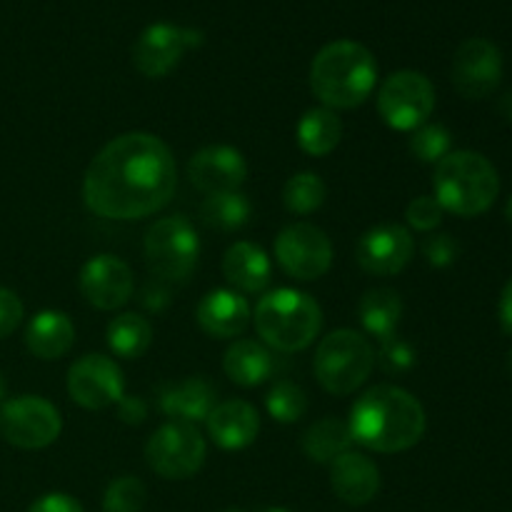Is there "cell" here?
Masks as SVG:
<instances>
[{"label":"cell","mask_w":512,"mask_h":512,"mask_svg":"<svg viewBox=\"0 0 512 512\" xmlns=\"http://www.w3.org/2000/svg\"><path fill=\"white\" fill-rule=\"evenodd\" d=\"M423 253L425 260H428L433 268H448L458 260L460 255V245L455 243L453 235L448 233H438V235H430L423 245Z\"/></svg>","instance_id":"cell-36"},{"label":"cell","mask_w":512,"mask_h":512,"mask_svg":"<svg viewBox=\"0 0 512 512\" xmlns=\"http://www.w3.org/2000/svg\"><path fill=\"white\" fill-rule=\"evenodd\" d=\"M75 325L63 310H40L25 328V345L40 360H58L73 348Z\"/></svg>","instance_id":"cell-22"},{"label":"cell","mask_w":512,"mask_h":512,"mask_svg":"<svg viewBox=\"0 0 512 512\" xmlns=\"http://www.w3.org/2000/svg\"><path fill=\"white\" fill-rule=\"evenodd\" d=\"M443 205L435 200V195H420V198H413L405 208V218H408L410 228L420 230V233H430V230L438 228L443 223Z\"/></svg>","instance_id":"cell-35"},{"label":"cell","mask_w":512,"mask_h":512,"mask_svg":"<svg viewBox=\"0 0 512 512\" xmlns=\"http://www.w3.org/2000/svg\"><path fill=\"white\" fill-rule=\"evenodd\" d=\"M145 263L150 273L165 283H183L190 278L200 258V238L193 223L183 215L155 220L143 240Z\"/></svg>","instance_id":"cell-7"},{"label":"cell","mask_w":512,"mask_h":512,"mask_svg":"<svg viewBox=\"0 0 512 512\" xmlns=\"http://www.w3.org/2000/svg\"><path fill=\"white\" fill-rule=\"evenodd\" d=\"M295 138L303 153L313 155V158H325L333 153L343 140V120L335 110L330 108H310L303 118L298 120L295 128Z\"/></svg>","instance_id":"cell-25"},{"label":"cell","mask_w":512,"mask_h":512,"mask_svg":"<svg viewBox=\"0 0 512 512\" xmlns=\"http://www.w3.org/2000/svg\"><path fill=\"white\" fill-rule=\"evenodd\" d=\"M500 113H503V118H508L512 123V90L510 93H505V98L500 100Z\"/></svg>","instance_id":"cell-41"},{"label":"cell","mask_w":512,"mask_h":512,"mask_svg":"<svg viewBox=\"0 0 512 512\" xmlns=\"http://www.w3.org/2000/svg\"><path fill=\"white\" fill-rule=\"evenodd\" d=\"M503 80V55L485 38L460 43L453 58V85L463 98L483 100L498 90Z\"/></svg>","instance_id":"cell-14"},{"label":"cell","mask_w":512,"mask_h":512,"mask_svg":"<svg viewBox=\"0 0 512 512\" xmlns=\"http://www.w3.org/2000/svg\"><path fill=\"white\" fill-rule=\"evenodd\" d=\"M255 330L268 348L298 353L313 345L323 328V310L308 293L275 288L255 305Z\"/></svg>","instance_id":"cell-5"},{"label":"cell","mask_w":512,"mask_h":512,"mask_svg":"<svg viewBox=\"0 0 512 512\" xmlns=\"http://www.w3.org/2000/svg\"><path fill=\"white\" fill-rule=\"evenodd\" d=\"M500 325H503L505 333L512 338V278L508 280V285L503 288V295H500Z\"/></svg>","instance_id":"cell-40"},{"label":"cell","mask_w":512,"mask_h":512,"mask_svg":"<svg viewBox=\"0 0 512 512\" xmlns=\"http://www.w3.org/2000/svg\"><path fill=\"white\" fill-rule=\"evenodd\" d=\"M250 213V200L248 195L235 190V193H218L208 195V198L200 203V220H203L208 228L223 230V233H233L248 225Z\"/></svg>","instance_id":"cell-29"},{"label":"cell","mask_w":512,"mask_h":512,"mask_svg":"<svg viewBox=\"0 0 512 512\" xmlns=\"http://www.w3.org/2000/svg\"><path fill=\"white\" fill-rule=\"evenodd\" d=\"M178 188V168L168 145L153 133H123L110 140L83 178L90 213L108 220H140L158 213Z\"/></svg>","instance_id":"cell-1"},{"label":"cell","mask_w":512,"mask_h":512,"mask_svg":"<svg viewBox=\"0 0 512 512\" xmlns=\"http://www.w3.org/2000/svg\"><path fill=\"white\" fill-rule=\"evenodd\" d=\"M270 258L260 245L240 240L230 245L223 258V275L240 293H263L270 285Z\"/></svg>","instance_id":"cell-23"},{"label":"cell","mask_w":512,"mask_h":512,"mask_svg":"<svg viewBox=\"0 0 512 512\" xmlns=\"http://www.w3.org/2000/svg\"><path fill=\"white\" fill-rule=\"evenodd\" d=\"M315 378L328 393L350 395L370 378L375 368V350L365 335L350 328L333 330L315 350Z\"/></svg>","instance_id":"cell-6"},{"label":"cell","mask_w":512,"mask_h":512,"mask_svg":"<svg viewBox=\"0 0 512 512\" xmlns=\"http://www.w3.org/2000/svg\"><path fill=\"white\" fill-rule=\"evenodd\" d=\"M265 408H268L270 418L278 423H298L308 413V395L300 385L290 383V380H278L265 398Z\"/></svg>","instance_id":"cell-31"},{"label":"cell","mask_w":512,"mask_h":512,"mask_svg":"<svg viewBox=\"0 0 512 512\" xmlns=\"http://www.w3.org/2000/svg\"><path fill=\"white\" fill-rule=\"evenodd\" d=\"M435 110V88L418 70L388 75L378 90V113L393 130H415Z\"/></svg>","instance_id":"cell-10"},{"label":"cell","mask_w":512,"mask_h":512,"mask_svg":"<svg viewBox=\"0 0 512 512\" xmlns=\"http://www.w3.org/2000/svg\"><path fill=\"white\" fill-rule=\"evenodd\" d=\"M208 433L223 450H243L255 443L260 433V415L245 400H225L210 410Z\"/></svg>","instance_id":"cell-20"},{"label":"cell","mask_w":512,"mask_h":512,"mask_svg":"<svg viewBox=\"0 0 512 512\" xmlns=\"http://www.w3.org/2000/svg\"><path fill=\"white\" fill-rule=\"evenodd\" d=\"M410 153L420 160V163H435L445 158L448 153H453V138H450V130L440 123H425L420 128L413 130L408 143Z\"/></svg>","instance_id":"cell-32"},{"label":"cell","mask_w":512,"mask_h":512,"mask_svg":"<svg viewBox=\"0 0 512 512\" xmlns=\"http://www.w3.org/2000/svg\"><path fill=\"white\" fill-rule=\"evenodd\" d=\"M23 315L25 308L23 300L18 298V293L0 285V340L15 333V328L23 323Z\"/></svg>","instance_id":"cell-37"},{"label":"cell","mask_w":512,"mask_h":512,"mask_svg":"<svg viewBox=\"0 0 512 512\" xmlns=\"http://www.w3.org/2000/svg\"><path fill=\"white\" fill-rule=\"evenodd\" d=\"M5 393H8V385H5L3 373H0V403H5Z\"/></svg>","instance_id":"cell-42"},{"label":"cell","mask_w":512,"mask_h":512,"mask_svg":"<svg viewBox=\"0 0 512 512\" xmlns=\"http://www.w3.org/2000/svg\"><path fill=\"white\" fill-rule=\"evenodd\" d=\"M28 512H83V505L65 493H48L35 500Z\"/></svg>","instance_id":"cell-38"},{"label":"cell","mask_w":512,"mask_h":512,"mask_svg":"<svg viewBox=\"0 0 512 512\" xmlns=\"http://www.w3.org/2000/svg\"><path fill=\"white\" fill-rule=\"evenodd\" d=\"M153 343V325L138 313H123L110 320L108 345L118 358L138 360L148 353Z\"/></svg>","instance_id":"cell-27"},{"label":"cell","mask_w":512,"mask_h":512,"mask_svg":"<svg viewBox=\"0 0 512 512\" xmlns=\"http://www.w3.org/2000/svg\"><path fill=\"white\" fill-rule=\"evenodd\" d=\"M80 293L98 310H118L130 300L135 288L133 270L118 255H95L80 270Z\"/></svg>","instance_id":"cell-16"},{"label":"cell","mask_w":512,"mask_h":512,"mask_svg":"<svg viewBox=\"0 0 512 512\" xmlns=\"http://www.w3.org/2000/svg\"><path fill=\"white\" fill-rule=\"evenodd\" d=\"M505 215H508V220L512 223V198L508 200V205H505Z\"/></svg>","instance_id":"cell-43"},{"label":"cell","mask_w":512,"mask_h":512,"mask_svg":"<svg viewBox=\"0 0 512 512\" xmlns=\"http://www.w3.org/2000/svg\"><path fill=\"white\" fill-rule=\"evenodd\" d=\"M148 500L143 480L133 475L115 478L103 495V512H140Z\"/></svg>","instance_id":"cell-33"},{"label":"cell","mask_w":512,"mask_h":512,"mask_svg":"<svg viewBox=\"0 0 512 512\" xmlns=\"http://www.w3.org/2000/svg\"><path fill=\"white\" fill-rule=\"evenodd\" d=\"M223 370L240 388H255L273 375V355H270L268 345L258 343V340H235L225 350Z\"/></svg>","instance_id":"cell-24"},{"label":"cell","mask_w":512,"mask_h":512,"mask_svg":"<svg viewBox=\"0 0 512 512\" xmlns=\"http://www.w3.org/2000/svg\"><path fill=\"white\" fill-rule=\"evenodd\" d=\"M223 512H243V510H238V508H228V510H223Z\"/></svg>","instance_id":"cell-46"},{"label":"cell","mask_w":512,"mask_h":512,"mask_svg":"<svg viewBox=\"0 0 512 512\" xmlns=\"http://www.w3.org/2000/svg\"><path fill=\"white\" fill-rule=\"evenodd\" d=\"M360 323L365 333L373 335L378 343L395 338L400 318H403V300L390 288H373L363 295L358 305Z\"/></svg>","instance_id":"cell-26"},{"label":"cell","mask_w":512,"mask_h":512,"mask_svg":"<svg viewBox=\"0 0 512 512\" xmlns=\"http://www.w3.org/2000/svg\"><path fill=\"white\" fill-rule=\"evenodd\" d=\"M330 485L343 503L368 505L380 490V470L368 455L348 450L330 463Z\"/></svg>","instance_id":"cell-19"},{"label":"cell","mask_w":512,"mask_h":512,"mask_svg":"<svg viewBox=\"0 0 512 512\" xmlns=\"http://www.w3.org/2000/svg\"><path fill=\"white\" fill-rule=\"evenodd\" d=\"M205 35L195 28L173 23H153L133 45V65L145 78H163L183 60L188 50L200 48Z\"/></svg>","instance_id":"cell-12"},{"label":"cell","mask_w":512,"mask_h":512,"mask_svg":"<svg viewBox=\"0 0 512 512\" xmlns=\"http://www.w3.org/2000/svg\"><path fill=\"white\" fill-rule=\"evenodd\" d=\"M63 418L50 400L20 395L0 405V435L20 450H43L60 438Z\"/></svg>","instance_id":"cell-9"},{"label":"cell","mask_w":512,"mask_h":512,"mask_svg":"<svg viewBox=\"0 0 512 512\" xmlns=\"http://www.w3.org/2000/svg\"><path fill=\"white\" fill-rule=\"evenodd\" d=\"M160 410L178 423L195 425L198 420H208L215 408V388L205 378H185L180 383H170L160 390Z\"/></svg>","instance_id":"cell-21"},{"label":"cell","mask_w":512,"mask_h":512,"mask_svg":"<svg viewBox=\"0 0 512 512\" xmlns=\"http://www.w3.org/2000/svg\"><path fill=\"white\" fill-rule=\"evenodd\" d=\"M325 198H328V188H325L323 178L310 173V170L290 175L283 188L285 208L295 215L315 213V210L323 208Z\"/></svg>","instance_id":"cell-30"},{"label":"cell","mask_w":512,"mask_h":512,"mask_svg":"<svg viewBox=\"0 0 512 512\" xmlns=\"http://www.w3.org/2000/svg\"><path fill=\"white\" fill-rule=\"evenodd\" d=\"M353 443L373 453H405L423 440L428 418L420 400L398 385H375L355 400L348 418Z\"/></svg>","instance_id":"cell-2"},{"label":"cell","mask_w":512,"mask_h":512,"mask_svg":"<svg viewBox=\"0 0 512 512\" xmlns=\"http://www.w3.org/2000/svg\"><path fill=\"white\" fill-rule=\"evenodd\" d=\"M378 83L375 55L358 40H333L310 63V88L330 110H353L373 95Z\"/></svg>","instance_id":"cell-3"},{"label":"cell","mask_w":512,"mask_h":512,"mask_svg":"<svg viewBox=\"0 0 512 512\" xmlns=\"http://www.w3.org/2000/svg\"><path fill=\"white\" fill-rule=\"evenodd\" d=\"M275 260L285 275L310 283L323 278L333 265V243L313 223H293L275 238Z\"/></svg>","instance_id":"cell-11"},{"label":"cell","mask_w":512,"mask_h":512,"mask_svg":"<svg viewBox=\"0 0 512 512\" xmlns=\"http://www.w3.org/2000/svg\"><path fill=\"white\" fill-rule=\"evenodd\" d=\"M118 418L128 425H140L148 418V403L140 395H123L118 400Z\"/></svg>","instance_id":"cell-39"},{"label":"cell","mask_w":512,"mask_h":512,"mask_svg":"<svg viewBox=\"0 0 512 512\" xmlns=\"http://www.w3.org/2000/svg\"><path fill=\"white\" fill-rule=\"evenodd\" d=\"M208 445L203 433L190 423H165L150 435L145 460L150 470L165 480H188L203 468Z\"/></svg>","instance_id":"cell-8"},{"label":"cell","mask_w":512,"mask_h":512,"mask_svg":"<svg viewBox=\"0 0 512 512\" xmlns=\"http://www.w3.org/2000/svg\"><path fill=\"white\" fill-rule=\"evenodd\" d=\"M378 360H380V368H383L388 375H403L415 368L418 355H415V348L408 343V340L395 335V338L380 343Z\"/></svg>","instance_id":"cell-34"},{"label":"cell","mask_w":512,"mask_h":512,"mask_svg":"<svg viewBox=\"0 0 512 512\" xmlns=\"http://www.w3.org/2000/svg\"><path fill=\"white\" fill-rule=\"evenodd\" d=\"M263 512H290V510H285V508H268V510H263Z\"/></svg>","instance_id":"cell-44"},{"label":"cell","mask_w":512,"mask_h":512,"mask_svg":"<svg viewBox=\"0 0 512 512\" xmlns=\"http://www.w3.org/2000/svg\"><path fill=\"white\" fill-rule=\"evenodd\" d=\"M188 178L200 193H235L248 178V160L233 145H208L188 163Z\"/></svg>","instance_id":"cell-17"},{"label":"cell","mask_w":512,"mask_h":512,"mask_svg":"<svg viewBox=\"0 0 512 512\" xmlns=\"http://www.w3.org/2000/svg\"><path fill=\"white\" fill-rule=\"evenodd\" d=\"M68 395L85 410H105L125 395L120 365L108 355H83L68 370Z\"/></svg>","instance_id":"cell-13"},{"label":"cell","mask_w":512,"mask_h":512,"mask_svg":"<svg viewBox=\"0 0 512 512\" xmlns=\"http://www.w3.org/2000/svg\"><path fill=\"white\" fill-rule=\"evenodd\" d=\"M508 368H510V375H512V350H510V355H508Z\"/></svg>","instance_id":"cell-45"},{"label":"cell","mask_w":512,"mask_h":512,"mask_svg":"<svg viewBox=\"0 0 512 512\" xmlns=\"http://www.w3.org/2000/svg\"><path fill=\"white\" fill-rule=\"evenodd\" d=\"M433 188L443 210L460 218H475L495 203L500 178L485 155L475 150H453L435 165Z\"/></svg>","instance_id":"cell-4"},{"label":"cell","mask_w":512,"mask_h":512,"mask_svg":"<svg viewBox=\"0 0 512 512\" xmlns=\"http://www.w3.org/2000/svg\"><path fill=\"white\" fill-rule=\"evenodd\" d=\"M415 253L413 235L400 223H380L363 233L355 248V260L368 275H398Z\"/></svg>","instance_id":"cell-15"},{"label":"cell","mask_w":512,"mask_h":512,"mask_svg":"<svg viewBox=\"0 0 512 512\" xmlns=\"http://www.w3.org/2000/svg\"><path fill=\"white\" fill-rule=\"evenodd\" d=\"M353 438H350L348 423L338 418H323L305 433L303 450L313 463L330 465L335 458L348 453Z\"/></svg>","instance_id":"cell-28"},{"label":"cell","mask_w":512,"mask_h":512,"mask_svg":"<svg viewBox=\"0 0 512 512\" xmlns=\"http://www.w3.org/2000/svg\"><path fill=\"white\" fill-rule=\"evenodd\" d=\"M195 320L210 338L233 340L248 330L253 310L238 290L215 288L200 298L198 308H195Z\"/></svg>","instance_id":"cell-18"}]
</instances>
